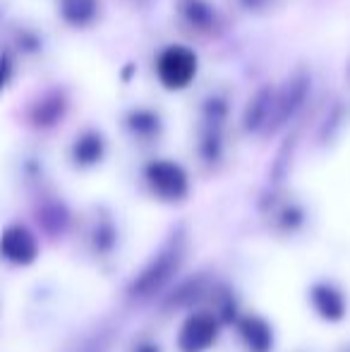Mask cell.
<instances>
[{"mask_svg": "<svg viewBox=\"0 0 350 352\" xmlns=\"http://www.w3.org/2000/svg\"><path fill=\"white\" fill-rule=\"evenodd\" d=\"M182 259H185V245H182V237L166 242L159 252L149 259V264L140 271L135 280L130 285V295L137 300H146V297H154L161 287L166 285L180 269Z\"/></svg>", "mask_w": 350, "mask_h": 352, "instance_id": "6da1fadb", "label": "cell"}, {"mask_svg": "<svg viewBox=\"0 0 350 352\" xmlns=\"http://www.w3.org/2000/svg\"><path fill=\"white\" fill-rule=\"evenodd\" d=\"M144 180L151 195L161 201H180L190 192V180L182 166L168 158H156V161L146 163L144 168Z\"/></svg>", "mask_w": 350, "mask_h": 352, "instance_id": "7a4b0ae2", "label": "cell"}, {"mask_svg": "<svg viewBox=\"0 0 350 352\" xmlns=\"http://www.w3.org/2000/svg\"><path fill=\"white\" fill-rule=\"evenodd\" d=\"M197 56L192 48L187 46H168L161 51L159 60H156V74H159V82L164 84L171 91H180V89L190 87L192 79L197 77Z\"/></svg>", "mask_w": 350, "mask_h": 352, "instance_id": "3957f363", "label": "cell"}, {"mask_svg": "<svg viewBox=\"0 0 350 352\" xmlns=\"http://www.w3.org/2000/svg\"><path fill=\"white\" fill-rule=\"evenodd\" d=\"M309 91V77L307 72L298 70L288 82L281 87V91L274 94V108H271V120L269 130H278L288 122V118H293L298 113V108L305 103Z\"/></svg>", "mask_w": 350, "mask_h": 352, "instance_id": "277c9868", "label": "cell"}, {"mask_svg": "<svg viewBox=\"0 0 350 352\" xmlns=\"http://www.w3.org/2000/svg\"><path fill=\"white\" fill-rule=\"evenodd\" d=\"M219 338V319L214 314H192L177 333V350L180 352H206Z\"/></svg>", "mask_w": 350, "mask_h": 352, "instance_id": "5b68a950", "label": "cell"}, {"mask_svg": "<svg viewBox=\"0 0 350 352\" xmlns=\"http://www.w3.org/2000/svg\"><path fill=\"white\" fill-rule=\"evenodd\" d=\"M0 256L14 266H29L39 256L36 235L24 226H10L0 235Z\"/></svg>", "mask_w": 350, "mask_h": 352, "instance_id": "8992f818", "label": "cell"}, {"mask_svg": "<svg viewBox=\"0 0 350 352\" xmlns=\"http://www.w3.org/2000/svg\"><path fill=\"white\" fill-rule=\"evenodd\" d=\"M309 302L314 311L327 321H338L346 316V297L331 283H317L309 290Z\"/></svg>", "mask_w": 350, "mask_h": 352, "instance_id": "52a82bcc", "label": "cell"}, {"mask_svg": "<svg viewBox=\"0 0 350 352\" xmlns=\"http://www.w3.org/2000/svg\"><path fill=\"white\" fill-rule=\"evenodd\" d=\"M106 156V140L101 132L96 130H85L82 135H77V140L72 142L70 158L77 168H94L103 161Z\"/></svg>", "mask_w": 350, "mask_h": 352, "instance_id": "ba28073f", "label": "cell"}, {"mask_svg": "<svg viewBox=\"0 0 350 352\" xmlns=\"http://www.w3.org/2000/svg\"><path fill=\"white\" fill-rule=\"evenodd\" d=\"M125 130L130 132L135 140L140 142H151L161 135L164 130V122H161V116L154 111V108H132L125 116Z\"/></svg>", "mask_w": 350, "mask_h": 352, "instance_id": "9c48e42d", "label": "cell"}, {"mask_svg": "<svg viewBox=\"0 0 350 352\" xmlns=\"http://www.w3.org/2000/svg\"><path fill=\"white\" fill-rule=\"evenodd\" d=\"M177 12L195 32H211L216 27V8L211 0H177Z\"/></svg>", "mask_w": 350, "mask_h": 352, "instance_id": "30bf717a", "label": "cell"}, {"mask_svg": "<svg viewBox=\"0 0 350 352\" xmlns=\"http://www.w3.org/2000/svg\"><path fill=\"white\" fill-rule=\"evenodd\" d=\"M238 331H240V338H243L245 348L250 352H269L271 345H274L271 326L266 324L262 316L248 314L245 319H240Z\"/></svg>", "mask_w": 350, "mask_h": 352, "instance_id": "8fae6325", "label": "cell"}, {"mask_svg": "<svg viewBox=\"0 0 350 352\" xmlns=\"http://www.w3.org/2000/svg\"><path fill=\"white\" fill-rule=\"evenodd\" d=\"M274 87H262L248 103V111L243 116V125L248 132H257L262 127H269L271 120V108H274Z\"/></svg>", "mask_w": 350, "mask_h": 352, "instance_id": "7c38bea8", "label": "cell"}, {"mask_svg": "<svg viewBox=\"0 0 350 352\" xmlns=\"http://www.w3.org/2000/svg\"><path fill=\"white\" fill-rule=\"evenodd\" d=\"M65 96L61 91H53V94H46L36 101V106L32 108V120L34 125L39 127H51L56 125L58 120H63L65 116Z\"/></svg>", "mask_w": 350, "mask_h": 352, "instance_id": "4fadbf2b", "label": "cell"}, {"mask_svg": "<svg viewBox=\"0 0 350 352\" xmlns=\"http://www.w3.org/2000/svg\"><path fill=\"white\" fill-rule=\"evenodd\" d=\"M61 14L72 27H87L96 19L98 14V0H61L58 3Z\"/></svg>", "mask_w": 350, "mask_h": 352, "instance_id": "5bb4252c", "label": "cell"}, {"mask_svg": "<svg viewBox=\"0 0 350 352\" xmlns=\"http://www.w3.org/2000/svg\"><path fill=\"white\" fill-rule=\"evenodd\" d=\"M14 77V63L8 53H0V89H5L10 84V79Z\"/></svg>", "mask_w": 350, "mask_h": 352, "instance_id": "9a60e30c", "label": "cell"}, {"mask_svg": "<svg viewBox=\"0 0 350 352\" xmlns=\"http://www.w3.org/2000/svg\"><path fill=\"white\" fill-rule=\"evenodd\" d=\"M240 5H243L245 10H250V12H259V10H266L271 5V0H238Z\"/></svg>", "mask_w": 350, "mask_h": 352, "instance_id": "2e32d148", "label": "cell"}, {"mask_svg": "<svg viewBox=\"0 0 350 352\" xmlns=\"http://www.w3.org/2000/svg\"><path fill=\"white\" fill-rule=\"evenodd\" d=\"M135 352H161V348L154 343H142V345H137Z\"/></svg>", "mask_w": 350, "mask_h": 352, "instance_id": "e0dca14e", "label": "cell"}, {"mask_svg": "<svg viewBox=\"0 0 350 352\" xmlns=\"http://www.w3.org/2000/svg\"><path fill=\"white\" fill-rule=\"evenodd\" d=\"M348 74H350V72H348Z\"/></svg>", "mask_w": 350, "mask_h": 352, "instance_id": "ac0fdd59", "label": "cell"}]
</instances>
